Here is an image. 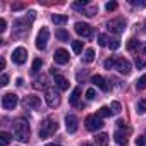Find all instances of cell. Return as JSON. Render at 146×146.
I'll return each mask as SVG.
<instances>
[{
    "label": "cell",
    "mask_w": 146,
    "mask_h": 146,
    "mask_svg": "<svg viewBox=\"0 0 146 146\" xmlns=\"http://www.w3.org/2000/svg\"><path fill=\"white\" fill-rule=\"evenodd\" d=\"M41 65H43V60H41V58H35V60H33V67H31V70H33V72H38V70L41 69Z\"/></svg>",
    "instance_id": "obj_28"
},
{
    "label": "cell",
    "mask_w": 146,
    "mask_h": 146,
    "mask_svg": "<svg viewBox=\"0 0 146 146\" xmlns=\"http://www.w3.org/2000/svg\"><path fill=\"white\" fill-rule=\"evenodd\" d=\"M19 9H23L21 4H14V5H12V11H19Z\"/></svg>",
    "instance_id": "obj_42"
},
{
    "label": "cell",
    "mask_w": 146,
    "mask_h": 146,
    "mask_svg": "<svg viewBox=\"0 0 146 146\" xmlns=\"http://www.w3.org/2000/svg\"><path fill=\"white\" fill-rule=\"evenodd\" d=\"M7 29V23H5V19H0V33H4Z\"/></svg>",
    "instance_id": "obj_41"
},
{
    "label": "cell",
    "mask_w": 146,
    "mask_h": 146,
    "mask_svg": "<svg viewBox=\"0 0 146 146\" xmlns=\"http://www.w3.org/2000/svg\"><path fill=\"white\" fill-rule=\"evenodd\" d=\"M53 83H55V86H57L60 91H65V90H69V81H67L64 76H58V74H57Z\"/></svg>",
    "instance_id": "obj_16"
},
{
    "label": "cell",
    "mask_w": 146,
    "mask_h": 146,
    "mask_svg": "<svg viewBox=\"0 0 146 146\" xmlns=\"http://www.w3.org/2000/svg\"><path fill=\"white\" fill-rule=\"evenodd\" d=\"M48 38H50V31H48V28L43 26L40 29L38 36H36V48L38 50H45L46 48V43H48Z\"/></svg>",
    "instance_id": "obj_6"
},
{
    "label": "cell",
    "mask_w": 146,
    "mask_h": 146,
    "mask_svg": "<svg viewBox=\"0 0 146 146\" xmlns=\"http://www.w3.org/2000/svg\"><path fill=\"white\" fill-rule=\"evenodd\" d=\"M136 146H146V136H137L136 137Z\"/></svg>",
    "instance_id": "obj_37"
},
{
    "label": "cell",
    "mask_w": 146,
    "mask_h": 146,
    "mask_svg": "<svg viewBox=\"0 0 146 146\" xmlns=\"http://www.w3.org/2000/svg\"><path fill=\"white\" fill-rule=\"evenodd\" d=\"M83 60H84L86 64H91V62L95 60V50H93V48H88V50L84 52V57H83Z\"/></svg>",
    "instance_id": "obj_22"
},
{
    "label": "cell",
    "mask_w": 146,
    "mask_h": 146,
    "mask_svg": "<svg viewBox=\"0 0 146 146\" xmlns=\"http://www.w3.org/2000/svg\"><path fill=\"white\" fill-rule=\"evenodd\" d=\"M72 50H74V53H81L83 52V41H72Z\"/></svg>",
    "instance_id": "obj_30"
},
{
    "label": "cell",
    "mask_w": 146,
    "mask_h": 146,
    "mask_svg": "<svg viewBox=\"0 0 146 146\" xmlns=\"http://www.w3.org/2000/svg\"><path fill=\"white\" fill-rule=\"evenodd\" d=\"M115 69L120 72V74L127 76L129 72H131V62H129L127 58H117V62H115Z\"/></svg>",
    "instance_id": "obj_11"
},
{
    "label": "cell",
    "mask_w": 146,
    "mask_h": 146,
    "mask_svg": "<svg viewBox=\"0 0 146 146\" xmlns=\"http://www.w3.org/2000/svg\"><path fill=\"white\" fill-rule=\"evenodd\" d=\"M96 12H98V7H96V5H91V7H88V9L84 11V14H86L88 17H93Z\"/></svg>",
    "instance_id": "obj_32"
},
{
    "label": "cell",
    "mask_w": 146,
    "mask_h": 146,
    "mask_svg": "<svg viewBox=\"0 0 146 146\" xmlns=\"http://www.w3.org/2000/svg\"><path fill=\"white\" fill-rule=\"evenodd\" d=\"M53 60H55V64H60V65L67 64V62H69V52L64 50V48L55 50V53H53Z\"/></svg>",
    "instance_id": "obj_12"
},
{
    "label": "cell",
    "mask_w": 146,
    "mask_h": 146,
    "mask_svg": "<svg viewBox=\"0 0 146 146\" xmlns=\"http://www.w3.org/2000/svg\"><path fill=\"white\" fill-rule=\"evenodd\" d=\"M26 33H29V23L26 19H17L14 23V35L16 36H24Z\"/></svg>",
    "instance_id": "obj_8"
},
{
    "label": "cell",
    "mask_w": 146,
    "mask_h": 146,
    "mask_svg": "<svg viewBox=\"0 0 146 146\" xmlns=\"http://www.w3.org/2000/svg\"><path fill=\"white\" fill-rule=\"evenodd\" d=\"M105 9H107L108 12H110V11H115V9H117V2H107V4H105Z\"/></svg>",
    "instance_id": "obj_38"
},
{
    "label": "cell",
    "mask_w": 146,
    "mask_h": 146,
    "mask_svg": "<svg viewBox=\"0 0 146 146\" xmlns=\"http://www.w3.org/2000/svg\"><path fill=\"white\" fill-rule=\"evenodd\" d=\"M136 88H137V90H146V76H141V78L136 81Z\"/></svg>",
    "instance_id": "obj_29"
},
{
    "label": "cell",
    "mask_w": 146,
    "mask_h": 146,
    "mask_svg": "<svg viewBox=\"0 0 146 146\" xmlns=\"http://www.w3.org/2000/svg\"><path fill=\"white\" fill-rule=\"evenodd\" d=\"M12 60H14V64L23 65V64L28 60V50L23 48V46H17V48L12 52Z\"/></svg>",
    "instance_id": "obj_10"
},
{
    "label": "cell",
    "mask_w": 146,
    "mask_h": 146,
    "mask_svg": "<svg viewBox=\"0 0 146 146\" xmlns=\"http://www.w3.org/2000/svg\"><path fill=\"white\" fill-rule=\"evenodd\" d=\"M98 45H100V46H107V45H108V36L103 35V33L98 35Z\"/></svg>",
    "instance_id": "obj_31"
},
{
    "label": "cell",
    "mask_w": 146,
    "mask_h": 146,
    "mask_svg": "<svg viewBox=\"0 0 146 146\" xmlns=\"http://www.w3.org/2000/svg\"><path fill=\"white\" fill-rule=\"evenodd\" d=\"M81 146H93V144H90V143H83Z\"/></svg>",
    "instance_id": "obj_46"
},
{
    "label": "cell",
    "mask_w": 146,
    "mask_h": 146,
    "mask_svg": "<svg viewBox=\"0 0 146 146\" xmlns=\"http://www.w3.org/2000/svg\"><path fill=\"white\" fill-rule=\"evenodd\" d=\"M52 21H53L57 26H64V24L69 21V17H67V16H62V14H53V16H52Z\"/></svg>",
    "instance_id": "obj_20"
},
{
    "label": "cell",
    "mask_w": 146,
    "mask_h": 146,
    "mask_svg": "<svg viewBox=\"0 0 146 146\" xmlns=\"http://www.w3.org/2000/svg\"><path fill=\"white\" fill-rule=\"evenodd\" d=\"M24 105H26V107H31L33 110H40V108H41V98L36 96V95H29V96H26Z\"/></svg>",
    "instance_id": "obj_13"
},
{
    "label": "cell",
    "mask_w": 146,
    "mask_h": 146,
    "mask_svg": "<svg viewBox=\"0 0 146 146\" xmlns=\"http://www.w3.org/2000/svg\"><path fill=\"white\" fill-rule=\"evenodd\" d=\"M7 84H9V76L2 74V78H0V86H7Z\"/></svg>",
    "instance_id": "obj_39"
},
{
    "label": "cell",
    "mask_w": 146,
    "mask_h": 146,
    "mask_svg": "<svg viewBox=\"0 0 146 146\" xmlns=\"http://www.w3.org/2000/svg\"><path fill=\"white\" fill-rule=\"evenodd\" d=\"M91 83H93L96 88H100L102 91H108V90H110V88H108V84H107V81H105L102 76H98V74L91 78Z\"/></svg>",
    "instance_id": "obj_15"
},
{
    "label": "cell",
    "mask_w": 146,
    "mask_h": 146,
    "mask_svg": "<svg viewBox=\"0 0 146 146\" xmlns=\"http://www.w3.org/2000/svg\"><path fill=\"white\" fill-rule=\"evenodd\" d=\"M86 5H88L86 0H79V2H74V4H72V7H74V9H84Z\"/></svg>",
    "instance_id": "obj_35"
},
{
    "label": "cell",
    "mask_w": 146,
    "mask_h": 146,
    "mask_svg": "<svg viewBox=\"0 0 146 146\" xmlns=\"http://www.w3.org/2000/svg\"><path fill=\"white\" fill-rule=\"evenodd\" d=\"M65 129L67 132H76L78 131V117L76 115H67L65 117Z\"/></svg>",
    "instance_id": "obj_14"
},
{
    "label": "cell",
    "mask_w": 146,
    "mask_h": 146,
    "mask_svg": "<svg viewBox=\"0 0 146 146\" xmlns=\"http://www.w3.org/2000/svg\"><path fill=\"white\" fill-rule=\"evenodd\" d=\"M143 53H144V55H146V43H144V45H143Z\"/></svg>",
    "instance_id": "obj_44"
},
{
    "label": "cell",
    "mask_w": 146,
    "mask_h": 146,
    "mask_svg": "<svg viewBox=\"0 0 146 146\" xmlns=\"http://www.w3.org/2000/svg\"><path fill=\"white\" fill-rule=\"evenodd\" d=\"M110 110H112V113H113V115L120 113V103H119V102H112V105H110Z\"/></svg>",
    "instance_id": "obj_33"
},
{
    "label": "cell",
    "mask_w": 146,
    "mask_h": 146,
    "mask_svg": "<svg viewBox=\"0 0 146 146\" xmlns=\"http://www.w3.org/2000/svg\"><path fill=\"white\" fill-rule=\"evenodd\" d=\"M74 29H76V33H78L79 36H83V38H91V36H93V28H91L90 24H86V23H76Z\"/></svg>",
    "instance_id": "obj_9"
},
{
    "label": "cell",
    "mask_w": 146,
    "mask_h": 146,
    "mask_svg": "<svg viewBox=\"0 0 146 146\" xmlns=\"http://www.w3.org/2000/svg\"><path fill=\"white\" fill-rule=\"evenodd\" d=\"M144 29H146V24H144Z\"/></svg>",
    "instance_id": "obj_47"
},
{
    "label": "cell",
    "mask_w": 146,
    "mask_h": 146,
    "mask_svg": "<svg viewBox=\"0 0 146 146\" xmlns=\"http://www.w3.org/2000/svg\"><path fill=\"white\" fill-rule=\"evenodd\" d=\"M139 46H141V41H137L136 38H131V40L127 41V50H129V52H136Z\"/></svg>",
    "instance_id": "obj_21"
},
{
    "label": "cell",
    "mask_w": 146,
    "mask_h": 146,
    "mask_svg": "<svg viewBox=\"0 0 146 146\" xmlns=\"http://www.w3.org/2000/svg\"><path fill=\"white\" fill-rule=\"evenodd\" d=\"M17 102H19L17 95H14V93H5V95L2 96V108L12 110V108L17 105Z\"/></svg>",
    "instance_id": "obj_7"
},
{
    "label": "cell",
    "mask_w": 146,
    "mask_h": 146,
    "mask_svg": "<svg viewBox=\"0 0 146 146\" xmlns=\"http://www.w3.org/2000/svg\"><path fill=\"white\" fill-rule=\"evenodd\" d=\"M55 36H57L60 41H69V33H67L65 29H62V28L55 31Z\"/></svg>",
    "instance_id": "obj_24"
},
{
    "label": "cell",
    "mask_w": 146,
    "mask_h": 146,
    "mask_svg": "<svg viewBox=\"0 0 146 146\" xmlns=\"http://www.w3.org/2000/svg\"><path fill=\"white\" fill-rule=\"evenodd\" d=\"M0 69H5V58H0Z\"/></svg>",
    "instance_id": "obj_43"
},
{
    "label": "cell",
    "mask_w": 146,
    "mask_h": 146,
    "mask_svg": "<svg viewBox=\"0 0 146 146\" xmlns=\"http://www.w3.org/2000/svg\"><path fill=\"white\" fill-rule=\"evenodd\" d=\"M45 100H46V105H48L50 108H55V107L60 105V95H58L55 90H52V88H48V90L45 91Z\"/></svg>",
    "instance_id": "obj_4"
},
{
    "label": "cell",
    "mask_w": 146,
    "mask_h": 146,
    "mask_svg": "<svg viewBox=\"0 0 146 146\" xmlns=\"http://www.w3.org/2000/svg\"><path fill=\"white\" fill-rule=\"evenodd\" d=\"M57 129H58V124H57V120H53V119H45L43 122H41V125H40V137L41 139H45V137H50L53 132H57Z\"/></svg>",
    "instance_id": "obj_2"
},
{
    "label": "cell",
    "mask_w": 146,
    "mask_h": 146,
    "mask_svg": "<svg viewBox=\"0 0 146 146\" xmlns=\"http://www.w3.org/2000/svg\"><path fill=\"white\" fill-rule=\"evenodd\" d=\"M9 143H11V134L2 131V132H0V146H7Z\"/></svg>",
    "instance_id": "obj_23"
},
{
    "label": "cell",
    "mask_w": 146,
    "mask_h": 146,
    "mask_svg": "<svg viewBox=\"0 0 146 146\" xmlns=\"http://www.w3.org/2000/svg\"><path fill=\"white\" fill-rule=\"evenodd\" d=\"M86 98H88V100H95V98H96V91H95V88H90V90L86 91Z\"/></svg>",
    "instance_id": "obj_36"
},
{
    "label": "cell",
    "mask_w": 146,
    "mask_h": 146,
    "mask_svg": "<svg viewBox=\"0 0 146 146\" xmlns=\"http://www.w3.org/2000/svg\"><path fill=\"white\" fill-rule=\"evenodd\" d=\"M134 64H136V67H137V69H143V67H144V60H143V58H137V57H136Z\"/></svg>",
    "instance_id": "obj_40"
},
{
    "label": "cell",
    "mask_w": 146,
    "mask_h": 146,
    "mask_svg": "<svg viewBox=\"0 0 146 146\" xmlns=\"http://www.w3.org/2000/svg\"><path fill=\"white\" fill-rule=\"evenodd\" d=\"M29 134H31V127H29V124H28L26 120L19 119V120L14 122V137H16L17 141L26 143V141L29 139Z\"/></svg>",
    "instance_id": "obj_1"
},
{
    "label": "cell",
    "mask_w": 146,
    "mask_h": 146,
    "mask_svg": "<svg viewBox=\"0 0 146 146\" xmlns=\"http://www.w3.org/2000/svg\"><path fill=\"white\" fill-rule=\"evenodd\" d=\"M136 112H137L139 115L146 113V100H139V102H137V105H136Z\"/></svg>",
    "instance_id": "obj_26"
},
{
    "label": "cell",
    "mask_w": 146,
    "mask_h": 146,
    "mask_svg": "<svg viewBox=\"0 0 146 146\" xmlns=\"http://www.w3.org/2000/svg\"><path fill=\"white\" fill-rule=\"evenodd\" d=\"M95 143H96V146H107L108 144V134H105V132L96 134L95 136Z\"/></svg>",
    "instance_id": "obj_18"
},
{
    "label": "cell",
    "mask_w": 146,
    "mask_h": 146,
    "mask_svg": "<svg viewBox=\"0 0 146 146\" xmlns=\"http://www.w3.org/2000/svg\"><path fill=\"white\" fill-rule=\"evenodd\" d=\"M107 28H108L112 33L120 35V33H124V29H125V21H124L122 17H119V19H110V21L107 23Z\"/></svg>",
    "instance_id": "obj_5"
},
{
    "label": "cell",
    "mask_w": 146,
    "mask_h": 146,
    "mask_svg": "<svg viewBox=\"0 0 146 146\" xmlns=\"http://www.w3.org/2000/svg\"><path fill=\"white\" fill-rule=\"evenodd\" d=\"M108 45H110L112 50H117V48L120 46V40H119V38H112V40L108 41Z\"/></svg>",
    "instance_id": "obj_34"
},
{
    "label": "cell",
    "mask_w": 146,
    "mask_h": 146,
    "mask_svg": "<svg viewBox=\"0 0 146 146\" xmlns=\"http://www.w3.org/2000/svg\"><path fill=\"white\" fill-rule=\"evenodd\" d=\"M127 132L129 131H122V129H119V131H115V134H113V139H115V143L117 144H125L127 143Z\"/></svg>",
    "instance_id": "obj_17"
},
{
    "label": "cell",
    "mask_w": 146,
    "mask_h": 146,
    "mask_svg": "<svg viewBox=\"0 0 146 146\" xmlns=\"http://www.w3.org/2000/svg\"><path fill=\"white\" fill-rule=\"evenodd\" d=\"M115 62H117V58H115V57H110V58H107V60L103 62V67L108 69V70H110V69H115Z\"/></svg>",
    "instance_id": "obj_27"
},
{
    "label": "cell",
    "mask_w": 146,
    "mask_h": 146,
    "mask_svg": "<svg viewBox=\"0 0 146 146\" xmlns=\"http://www.w3.org/2000/svg\"><path fill=\"white\" fill-rule=\"evenodd\" d=\"M84 124H86V129L88 131L95 132V131H98V129L103 127V119H100L98 115H88L86 120H84Z\"/></svg>",
    "instance_id": "obj_3"
},
{
    "label": "cell",
    "mask_w": 146,
    "mask_h": 146,
    "mask_svg": "<svg viewBox=\"0 0 146 146\" xmlns=\"http://www.w3.org/2000/svg\"><path fill=\"white\" fill-rule=\"evenodd\" d=\"M79 96H81V88H74V90H72V93H70V96H69V103L70 105H78Z\"/></svg>",
    "instance_id": "obj_19"
},
{
    "label": "cell",
    "mask_w": 146,
    "mask_h": 146,
    "mask_svg": "<svg viewBox=\"0 0 146 146\" xmlns=\"http://www.w3.org/2000/svg\"><path fill=\"white\" fill-rule=\"evenodd\" d=\"M96 115H98L100 119H103V117H110V115H112V110H110V107H102V108L96 112Z\"/></svg>",
    "instance_id": "obj_25"
},
{
    "label": "cell",
    "mask_w": 146,
    "mask_h": 146,
    "mask_svg": "<svg viewBox=\"0 0 146 146\" xmlns=\"http://www.w3.org/2000/svg\"><path fill=\"white\" fill-rule=\"evenodd\" d=\"M45 146H60V144H55V143H50V144H45Z\"/></svg>",
    "instance_id": "obj_45"
}]
</instances>
